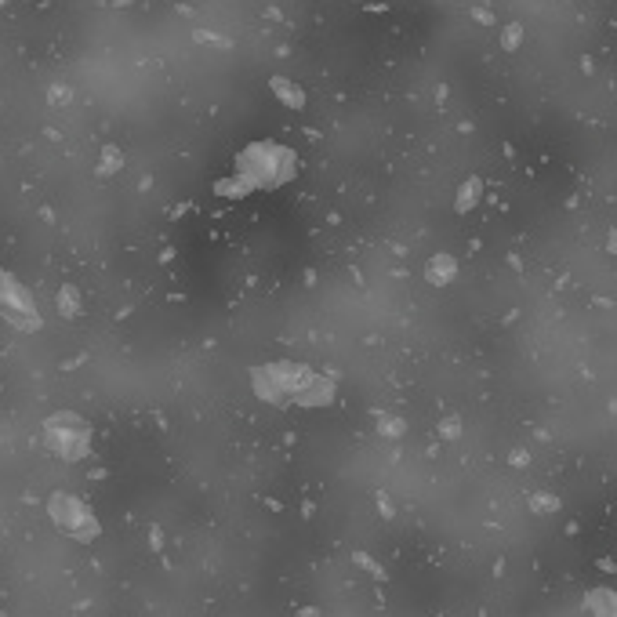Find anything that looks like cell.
I'll use <instances>...</instances> for the list:
<instances>
[{"label":"cell","mask_w":617,"mask_h":617,"mask_svg":"<svg viewBox=\"0 0 617 617\" xmlns=\"http://www.w3.org/2000/svg\"><path fill=\"white\" fill-rule=\"evenodd\" d=\"M51 516H54V523H59L62 530H69L77 541H87V537H95V534H98L95 516H91V512H87V505L77 501V498L54 494V498H51Z\"/></svg>","instance_id":"cell-2"},{"label":"cell","mask_w":617,"mask_h":617,"mask_svg":"<svg viewBox=\"0 0 617 617\" xmlns=\"http://www.w3.org/2000/svg\"><path fill=\"white\" fill-rule=\"evenodd\" d=\"M59 305H62V313L73 316L77 313V295H73V287H62V295H59Z\"/></svg>","instance_id":"cell-4"},{"label":"cell","mask_w":617,"mask_h":617,"mask_svg":"<svg viewBox=\"0 0 617 617\" xmlns=\"http://www.w3.org/2000/svg\"><path fill=\"white\" fill-rule=\"evenodd\" d=\"M44 440L59 458H84L87 454V425L73 414H59V417L47 422Z\"/></svg>","instance_id":"cell-1"},{"label":"cell","mask_w":617,"mask_h":617,"mask_svg":"<svg viewBox=\"0 0 617 617\" xmlns=\"http://www.w3.org/2000/svg\"><path fill=\"white\" fill-rule=\"evenodd\" d=\"M272 91H276V95H280L290 109H302V91H298V87H290L287 80H272Z\"/></svg>","instance_id":"cell-3"},{"label":"cell","mask_w":617,"mask_h":617,"mask_svg":"<svg viewBox=\"0 0 617 617\" xmlns=\"http://www.w3.org/2000/svg\"><path fill=\"white\" fill-rule=\"evenodd\" d=\"M302 617H316V610H308V614H302Z\"/></svg>","instance_id":"cell-5"}]
</instances>
